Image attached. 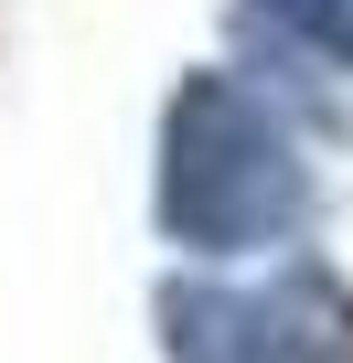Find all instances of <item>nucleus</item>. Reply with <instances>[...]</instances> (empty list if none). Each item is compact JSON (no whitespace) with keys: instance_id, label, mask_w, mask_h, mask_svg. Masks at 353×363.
I'll return each mask as SVG.
<instances>
[{"instance_id":"nucleus-1","label":"nucleus","mask_w":353,"mask_h":363,"mask_svg":"<svg viewBox=\"0 0 353 363\" xmlns=\"http://www.w3.org/2000/svg\"><path fill=\"white\" fill-rule=\"evenodd\" d=\"M289 214H300V160L278 118L246 86L193 75L161 118V225L204 257H236V246L289 235Z\"/></svg>"},{"instance_id":"nucleus-2","label":"nucleus","mask_w":353,"mask_h":363,"mask_svg":"<svg viewBox=\"0 0 353 363\" xmlns=\"http://www.w3.org/2000/svg\"><path fill=\"white\" fill-rule=\"evenodd\" d=\"M225 363H353V299L321 267H289L268 299L225 310Z\"/></svg>"},{"instance_id":"nucleus-3","label":"nucleus","mask_w":353,"mask_h":363,"mask_svg":"<svg viewBox=\"0 0 353 363\" xmlns=\"http://www.w3.org/2000/svg\"><path fill=\"white\" fill-rule=\"evenodd\" d=\"M268 22H289L300 43H321L332 65H353V0H257Z\"/></svg>"}]
</instances>
